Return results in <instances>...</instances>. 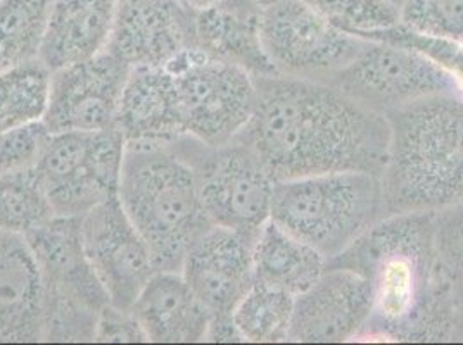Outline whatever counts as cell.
<instances>
[{
	"label": "cell",
	"mask_w": 463,
	"mask_h": 345,
	"mask_svg": "<svg viewBox=\"0 0 463 345\" xmlns=\"http://www.w3.org/2000/svg\"><path fill=\"white\" fill-rule=\"evenodd\" d=\"M130 312L147 342L159 344L201 342L212 320L180 271H156Z\"/></svg>",
	"instance_id": "obj_20"
},
{
	"label": "cell",
	"mask_w": 463,
	"mask_h": 345,
	"mask_svg": "<svg viewBox=\"0 0 463 345\" xmlns=\"http://www.w3.org/2000/svg\"><path fill=\"white\" fill-rule=\"evenodd\" d=\"M372 314V285L353 269L327 266L296 297L289 342L328 344L358 340Z\"/></svg>",
	"instance_id": "obj_15"
},
{
	"label": "cell",
	"mask_w": 463,
	"mask_h": 345,
	"mask_svg": "<svg viewBox=\"0 0 463 345\" xmlns=\"http://www.w3.org/2000/svg\"><path fill=\"white\" fill-rule=\"evenodd\" d=\"M383 172L386 216L446 211L463 204V96L427 97L387 115Z\"/></svg>",
	"instance_id": "obj_3"
},
{
	"label": "cell",
	"mask_w": 463,
	"mask_h": 345,
	"mask_svg": "<svg viewBox=\"0 0 463 345\" xmlns=\"http://www.w3.org/2000/svg\"><path fill=\"white\" fill-rule=\"evenodd\" d=\"M43 284L42 342H92L109 297L83 247L80 216H54L24 235Z\"/></svg>",
	"instance_id": "obj_6"
},
{
	"label": "cell",
	"mask_w": 463,
	"mask_h": 345,
	"mask_svg": "<svg viewBox=\"0 0 463 345\" xmlns=\"http://www.w3.org/2000/svg\"><path fill=\"white\" fill-rule=\"evenodd\" d=\"M116 128L127 142L178 140L172 73L168 68L132 70L121 97Z\"/></svg>",
	"instance_id": "obj_21"
},
{
	"label": "cell",
	"mask_w": 463,
	"mask_h": 345,
	"mask_svg": "<svg viewBox=\"0 0 463 345\" xmlns=\"http://www.w3.org/2000/svg\"><path fill=\"white\" fill-rule=\"evenodd\" d=\"M296 297L284 290L254 282L233 309V325L242 342H289Z\"/></svg>",
	"instance_id": "obj_24"
},
{
	"label": "cell",
	"mask_w": 463,
	"mask_h": 345,
	"mask_svg": "<svg viewBox=\"0 0 463 345\" xmlns=\"http://www.w3.org/2000/svg\"><path fill=\"white\" fill-rule=\"evenodd\" d=\"M180 2H184V4L189 5V7H193L194 11H203V9H206V7H212V5H214V4L220 2V0H180Z\"/></svg>",
	"instance_id": "obj_34"
},
{
	"label": "cell",
	"mask_w": 463,
	"mask_h": 345,
	"mask_svg": "<svg viewBox=\"0 0 463 345\" xmlns=\"http://www.w3.org/2000/svg\"><path fill=\"white\" fill-rule=\"evenodd\" d=\"M402 26L446 42H463V0H402Z\"/></svg>",
	"instance_id": "obj_28"
},
{
	"label": "cell",
	"mask_w": 463,
	"mask_h": 345,
	"mask_svg": "<svg viewBox=\"0 0 463 345\" xmlns=\"http://www.w3.org/2000/svg\"><path fill=\"white\" fill-rule=\"evenodd\" d=\"M45 125L33 123L0 134V176L20 172L37 163L40 151L49 136Z\"/></svg>",
	"instance_id": "obj_30"
},
{
	"label": "cell",
	"mask_w": 463,
	"mask_h": 345,
	"mask_svg": "<svg viewBox=\"0 0 463 345\" xmlns=\"http://www.w3.org/2000/svg\"><path fill=\"white\" fill-rule=\"evenodd\" d=\"M386 218L381 174L339 172L277 182L270 219L332 261Z\"/></svg>",
	"instance_id": "obj_5"
},
{
	"label": "cell",
	"mask_w": 463,
	"mask_h": 345,
	"mask_svg": "<svg viewBox=\"0 0 463 345\" xmlns=\"http://www.w3.org/2000/svg\"><path fill=\"white\" fill-rule=\"evenodd\" d=\"M178 142L193 164L208 221L254 240L270 219L275 182L251 147L239 136L218 147L193 138H178Z\"/></svg>",
	"instance_id": "obj_8"
},
{
	"label": "cell",
	"mask_w": 463,
	"mask_h": 345,
	"mask_svg": "<svg viewBox=\"0 0 463 345\" xmlns=\"http://www.w3.org/2000/svg\"><path fill=\"white\" fill-rule=\"evenodd\" d=\"M451 342H463V276L451 285Z\"/></svg>",
	"instance_id": "obj_33"
},
{
	"label": "cell",
	"mask_w": 463,
	"mask_h": 345,
	"mask_svg": "<svg viewBox=\"0 0 463 345\" xmlns=\"http://www.w3.org/2000/svg\"><path fill=\"white\" fill-rule=\"evenodd\" d=\"M166 68L180 138L218 147L246 128L258 96L256 78L248 71L208 59L197 49Z\"/></svg>",
	"instance_id": "obj_7"
},
{
	"label": "cell",
	"mask_w": 463,
	"mask_h": 345,
	"mask_svg": "<svg viewBox=\"0 0 463 345\" xmlns=\"http://www.w3.org/2000/svg\"><path fill=\"white\" fill-rule=\"evenodd\" d=\"M52 71L30 61L0 73V134L43 121Z\"/></svg>",
	"instance_id": "obj_23"
},
{
	"label": "cell",
	"mask_w": 463,
	"mask_h": 345,
	"mask_svg": "<svg viewBox=\"0 0 463 345\" xmlns=\"http://www.w3.org/2000/svg\"><path fill=\"white\" fill-rule=\"evenodd\" d=\"M96 342H147V339L130 311L109 304L99 316Z\"/></svg>",
	"instance_id": "obj_32"
},
{
	"label": "cell",
	"mask_w": 463,
	"mask_h": 345,
	"mask_svg": "<svg viewBox=\"0 0 463 345\" xmlns=\"http://www.w3.org/2000/svg\"><path fill=\"white\" fill-rule=\"evenodd\" d=\"M87 257L109 303L130 311L156 269L151 250L118 197L80 216Z\"/></svg>",
	"instance_id": "obj_13"
},
{
	"label": "cell",
	"mask_w": 463,
	"mask_h": 345,
	"mask_svg": "<svg viewBox=\"0 0 463 345\" xmlns=\"http://www.w3.org/2000/svg\"><path fill=\"white\" fill-rule=\"evenodd\" d=\"M256 106L237 135L273 182L315 174L386 170L391 126L384 115L330 81L256 78Z\"/></svg>",
	"instance_id": "obj_1"
},
{
	"label": "cell",
	"mask_w": 463,
	"mask_h": 345,
	"mask_svg": "<svg viewBox=\"0 0 463 345\" xmlns=\"http://www.w3.org/2000/svg\"><path fill=\"white\" fill-rule=\"evenodd\" d=\"M43 284L24 237L0 231V342H42Z\"/></svg>",
	"instance_id": "obj_18"
},
{
	"label": "cell",
	"mask_w": 463,
	"mask_h": 345,
	"mask_svg": "<svg viewBox=\"0 0 463 345\" xmlns=\"http://www.w3.org/2000/svg\"><path fill=\"white\" fill-rule=\"evenodd\" d=\"M261 7L252 0H220L195 14V49L254 78L275 75L260 33Z\"/></svg>",
	"instance_id": "obj_17"
},
{
	"label": "cell",
	"mask_w": 463,
	"mask_h": 345,
	"mask_svg": "<svg viewBox=\"0 0 463 345\" xmlns=\"http://www.w3.org/2000/svg\"><path fill=\"white\" fill-rule=\"evenodd\" d=\"M54 216L35 164L0 176V231L24 237Z\"/></svg>",
	"instance_id": "obj_26"
},
{
	"label": "cell",
	"mask_w": 463,
	"mask_h": 345,
	"mask_svg": "<svg viewBox=\"0 0 463 345\" xmlns=\"http://www.w3.org/2000/svg\"><path fill=\"white\" fill-rule=\"evenodd\" d=\"M254 282L298 297L327 269V259L269 219L252 244Z\"/></svg>",
	"instance_id": "obj_22"
},
{
	"label": "cell",
	"mask_w": 463,
	"mask_h": 345,
	"mask_svg": "<svg viewBox=\"0 0 463 345\" xmlns=\"http://www.w3.org/2000/svg\"><path fill=\"white\" fill-rule=\"evenodd\" d=\"M260 33L275 75L317 81H330L367 43L332 26L303 0L263 7Z\"/></svg>",
	"instance_id": "obj_11"
},
{
	"label": "cell",
	"mask_w": 463,
	"mask_h": 345,
	"mask_svg": "<svg viewBox=\"0 0 463 345\" xmlns=\"http://www.w3.org/2000/svg\"><path fill=\"white\" fill-rule=\"evenodd\" d=\"M392 2H394V4H398V5L402 4V0H392Z\"/></svg>",
	"instance_id": "obj_36"
},
{
	"label": "cell",
	"mask_w": 463,
	"mask_h": 345,
	"mask_svg": "<svg viewBox=\"0 0 463 345\" xmlns=\"http://www.w3.org/2000/svg\"><path fill=\"white\" fill-rule=\"evenodd\" d=\"M130 71L108 49L52 71L49 106L42 121L49 134L100 132L116 126Z\"/></svg>",
	"instance_id": "obj_12"
},
{
	"label": "cell",
	"mask_w": 463,
	"mask_h": 345,
	"mask_svg": "<svg viewBox=\"0 0 463 345\" xmlns=\"http://www.w3.org/2000/svg\"><path fill=\"white\" fill-rule=\"evenodd\" d=\"M118 199L157 271H180L194 242L213 227L178 140L127 142Z\"/></svg>",
	"instance_id": "obj_4"
},
{
	"label": "cell",
	"mask_w": 463,
	"mask_h": 345,
	"mask_svg": "<svg viewBox=\"0 0 463 345\" xmlns=\"http://www.w3.org/2000/svg\"><path fill=\"white\" fill-rule=\"evenodd\" d=\"M436 242L444 268L453 276H463V204L434 214Z\"/></svg>",
	"instance_id": "obj_31"
},
{
	"label": "cell",
	"mask_w": 463,
	"mask_h": 345,
	"mask_svg": "<svg viewBox=\"0 0 463 345\" xmlns=\"http://www.w3.org/2000/svg\"><path fill=\"white\" fill-rule=\"evenodd\" d=\"M254 240L223 227H210L187 252L182 276L213 318H232L254 284Z\"/></svg>",
	"instance_id": "obj_16"
},
{
	"label": "cell",
	"mask_w": 463,
	"mask_h": 345,
	"mask_svg": "<svg viewBox=\"0 0 463 345\" xmlns=\"http://www.w3.org/2000/svg\"><path fill=\"white\" fill-rule=\"evenodd\" d=\"M116 9L118 0H51L40 61L56 71L104 52Z\"/></svg>",
	"instance_id": "obj_19"
},
{
	"label": "cell",
	"mask_w": 463,
	"mask_h": 345,
	"mask_svg": "<svg viewBox=\"0 0 463 345\" xmlns=\"http://www.w3.org/2000/svg\"><path fill=\"white\" fill-rule=\"evenodd\" d=\"M372 40L402 43L406 47L417 49V51L427 54L429 58L438 61L444 70L449 71V75L457 83L458 92L463 96V42L429 39V37H422V35H417V33L406 30L405 26H402V24L389 32L375 35Z\"/></svg>",
	"instance_id": "obj_29"
},
{
	"label": "cell",
	"mask_w": 463,
	"mask_h": 345,
	"mask_svg": "<svg viewBox=\"0 0 463 345\" xmlns=\"http://www.w3.org/2000/svg\"><path fill=\"white\" fill-rule=\"evenodd\" d=\"M195 14L180 0H118L108 51L130 70L166 68L195 51Z\"/></svg>",
	"instance_id": "obj_14"
},
{
	"label": "cell",
	"mask_w": 463,
	"mask_h": 345,
	"mask_svg": "<svg viewBox=\"0 0 463 345\" xmlns=\"http://www.w3.org/2000/svg\"><path fill=\"white\" fill-rule=\"evenodd\" d=\"M127 140L113 126L47 136L35 170L56 216H83L118 197Z\"/></svg>",
	"instance_id": "obj_9"
},
{
	"label": "cell",
	"mask_w": 463,
	"mask_h": 345,
	"mask_svg": "<svg viewBox=\"0 0 463 345\" xmlns=\"http://www.w3.org/2000/svg\"><path fill=\"white\" fill-rule=\"evenodd\" d=\"M337 30L372 40L402 24L400 5L392 0H303Z\"/></svg>",
	"instance_id": "obj_27"
},
{
	"label": "cell",
	"mask_w": 463,
	"mask_h": 345,
	"mask_svg": "<svg viewBox=\"0 0 463 345\" xmlns=\"http://www.w3.org/2000/svg\"><path fill=\"white\" fill-rule=\"evenodd\" d=\"M51 0H0V73L40 59Z\"/></svg>",
	"instance_id": "obj_25"
},
{
	"label": "cell",
	"mask_w": 463,
	"mask_h": 345,
	"mask_svg": "<svg viewBox=\"0 0 463 345\" xmlns=\"http://www.w3.org/2000/svg\"><path fill=\"white\" fill-rule=\"evenodd\" d=\"M330 83L384 116L427 97L458 92L455 79L438 61L417 49L381 40H367Z\"/></svg>",
	"instance_id": "obj_10"
},
{
	"label": "cell",
	"mask_w": 463,
	"mask_h": 345,
	"mask_svg": "<svg viewBox=\"0 0 463 345\" xmlns=\"http://www.w3.org/2000/svg\"><path fill=\"white\" fill-rule=\"evenodd\" d=\"M327 266L364 275L372 285V314L358 340L451 342V285L434 214H391Z\"/></svg>",
	"instance_id": "obj_2"
},
{
	"label": "cell",
	"mask_w": 463,
	"mask_h": 345,
	"mask_svg": "<svg viewBox=\"0 0 463 345\" xmlns=\"http://www.w3.org/2000/svg\"><path fill=\"white\" fill-rule=\"evenodd\" d=\"M252 2H254V4H258V5L263 9V7H269L270 4L277 2V0H252Z\"/></svg>",
	"instance_id": "obj_35"
}]
</instances>
